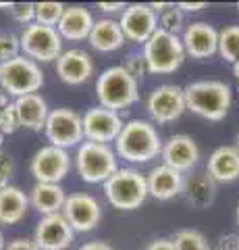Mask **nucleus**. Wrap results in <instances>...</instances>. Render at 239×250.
<instances>
[{
  "label": "nucleus",
  "mask_w": 239,
  "mask_h": 250,
  "mask_svg": "<svg viewBox=\"0 0 239 250\" xmlns=\"http://www.w3.org/2000/svg\"><path fill=\"white\" fill-rule=\"evenodd\" d=\"M206 173L214 182H235L239 177V150L235 146H221L208 159Z\"/></svg>",
  "instance_id": "412c9836"
},
{
  "label": "nucleus",
  "mask_w": 239,
  "mask_h": 250,
  "mask_svg": "<svg viewBox=\"0 0 239 250\" xmlns=\"http://www.w3.org/2000/svg\"><path fill=\"white\" fill-rule=\"evenodd\" d=\"M9 104H11V103H9V96H6L4 92H0V113H2L4 108L9 106Z\"/></svg>",
  "instance_id": "79ce46f5"
},
{
  "label": "nucleus",
  "mask_w": 239,
  "mask_h": 250,
  "mask_svg": "<svg viewBox=\"0 0 239 250\" xmlns=\"http://www.w3.org/2000/svg\"><path fill=\"white\" fill-rule=\"evenodd\" d=\"M15 108H17L21 127H27L32 131H40L46 127L50 111L40 94H27V96L17 98L15 100Z\"/></svg>",
  "instance_id": "4be33fe9"
},
{
  "label": "nucleus",
  "mask_w": 239,
  "mask_h": 250,
  "mask_svg": "<svg viewBox=\"0 0 239 250\" xmlns=\"http://www.w3.org/2000/svg\"><path fill=\"white\" fill-rule=\"evenodd\" d=\"M65 4L60 2H36V23H42V25L48 27H56L58 21L63 19L65 15Z\"/></svg>",
  "instance_id": "cd10ccee"
},
{
  "label": "nucleus",
  "mask_w": 239,
  "mask_h": 250,
  "mask_svg": "<svg viewBox=\"0 0 239 250\" xmlns=\"http://www.w3.org/2000/svg\"><path fill=\"white\" fill-rule=\"evenodd\" d=\"M13 19L17 23H23V25H32L36 21V4L34 2H13L11 4V11Z\"/></svg>",
  "instance_id": "2f4dec72"
},
{
  "label": "nucleus",
  "mask_w": 239,
  "mask_h": 250,
  "mask_svg": "<svg viewBox=\"0 0 239 250\" xmlns=\"http://www.w3.org/2000/svg\"><path fill=\"white\" fill-rule=\"evenodd\" d=\"M44 83L42 69L37 62L19 54L17 59L0 62V85L11 96L21 98L27 94H37Z\"/></svg>",
  "instance_id": "423d86ee"
},
{
  "label": "nucleus",
  "mask_w": 239,
  "mask_h": 250,
  "mask_svg": "<svg viewBox=\"0 0 239 250\" xmlns=\"http://www.w3.org/2000/svg\"><path fill=\"white\" fill-rule=\"evenodd\" d=\"M177 6H179L183 13H198V11H202V9H204L206 2H179Z\"/></svg>",
  "instance_id": "ea45409f"
},
{
  "label": "nucleus",
  "mask_w": 239,
  "mask_h": 250,
  "mask_svg": "<svg viewBox=\"0 0 239 250\" xmlns=\"http://www.w3.org/2000/svg\"><path fill=\"white\" fill-rule=\"evenodd\" d=\"M92 71H94V62H92L90 54L83 50H67L58 57L56 61V73L65 83H83L92 77Z\"/></svg>",
  "instance_id": "a211bd4d"
},
{
  "label": "nucleus",
  "mask_w": 239,
  "mask_h": 250,
  "mask_svg": "<svg viewBox=\"0 0 239 250\" xmlns=\"http://www.w3.org/2000/svg\"><path fill=\"white\" fill-rule=\"evenodd\" d=\"M125 71L133 77V80L144 77L146 71H148V62H146L144 54H131V57L127 59V62H125Z\"/></svg>",
  "instance_id": "72a5a7b5"
},
{
  "label": "nucleus",
  "mask_w": 239,
  "mask_h": 250,
  "mask_svg": "<svg viewBox=\"0 0 239 250\" xmlns=\"http://www.w3.org/2000/svg\"><path fill=\"white\" fill-rule=\"evenodd\" d=\"M237 221H239V205H237Z\"/></svg>",
  "instance_id": "09e8293b"
},
{
  "label": "nucleus",
  "mask_w": 239,
  "mask_h": 250,
  "mask_svg": "<svg viewBox=\"0 0 239 250\" xmlns=\"http://www.w3.org/2000/svg\"><path fill=\"white\" fill-rule=\"evenodd\" d=\"M183 192L194 208H208L217 196V182L208 173H196L185 182Z\"/></svg>",
  "instance_id": "a878e982"
},
{
  "label": "nucleus",
  "mask_w": 239,
  "mask_h": 250,
  "mask_svg": "<svg viewBox=\"0 0 239 250\" xmlns=\"http://www.w3.org/2000/svg\"><path fill=\"white\" fill-rule=\"evenodd\" d=\"M233 73H235V77H237V80H239V61L235 62V65H233Z\"/></svg>",
  "instance_id": "c03bdc74"
},
{
  "label": "nucleus",
  "mask_w": 239,
  "mask_h": 250,
  "mask_svg": "<svg viewBox=\"0 0 239 250\" xmlns=\"http://www.w3.org/2000/svg\"><path fill=\"white\" fill-rule=\"evenodd\" d=\"M6 250H42L40 246L36 244L34 240H23V238H17V240H13L9 248Z\"/></svg>",
  "instance_id": "c9c22d12"
},
{
  "label": "nucleus",
  "mask_w": 239,
  "mask_h": 250,
  "mask_svg": "<svg viewBox=\"0 0 239 250\" xmlns=\"http://www.w3.org/2000/svg\"><path fill=\"white\" fill-rule=\"evenodd\" d=\"M183 25V11L179 9V6L171 4L166 11L160 13V29L168 31V34L177 36L179 34V29Z\"/></svg>",
  "instance_id": "7c9ffc66"
},
{
  "label": "nucleus",
  "mask_w": 239,
  "mask_h": 250,
  "mask_svg": "<svg viewBox=\"0 0 239 250\" xmlns=\"http://www.w3.org/2000/svg\"><path fill=\"white\" fill-rule=\"evenodd\" d=\"M96 94L100 100V106L117 113L119 108H127L140 98L137 90V80H133L125 67H110L98 77Z\"/></svg>",
  "instance_id": "7ed1b4c3"
},
{
  "label": "nucleus",
  "mask_w": 239,
  "mask_h": 250,
  "mask_svg": "<svg viewBox=\"0 0 239 250\" xmlns=\"http://www.w3.org/2000/svg\"><path fill=\"white\" fill-rule=\"evenodd\" d=\"M75 165L77 173L88 184H104L119 171L117 156L110 150V146L98 142H83L77 150Z\"/></svg>",
  "instance_id": "0eeeda50"
},
{
  "label": "nucleus",
  "mask_w": 239,
  "mask_h": 250,
  "mask_svg": "<svg viewBox=\"0 0 239 250\" xmlns=\"http://www.w3.org/2000/svg\"><path fill=\"white\" fill-rule=\"evenodd\" d=\"M160 154H163L166 167L183 173V171H189L191 167L198 165L200 148L189 136L181 134V136H173L168 140V142L163 146V152Z\"/></svg>",
  "instance_id": "f3484780"
},
{
  "label": "nucleus",
  "mask_w": 239,
  "mask_h": 250,
  "mask_svg": "<svg viewBox=\"0 0 239 250\" xmlns=\"http://www.w3.org/2000/svg\"><path fill=\"white\" fill-rule=\"evenodd\" d=\"M69 169H71V156L56 146L40 148L32 159V173L37 184H58L69 173Z\"/></svg>",
  "instance_id": "9b49d317"
},
{
  "label": "nucleus",
  "mask_w": 239,
  "mask_h": 250,
  "mask_svg": "<svg viewBox=\"0 0 239 250\" xmlns=\"http://www.w3.org/2000/svg\"><path fill=\"white\" fill-rule=\"evenodd\" d=\"M146 250H175L173 240H166V238H160V240H154L150 242V246Z\"/></svg>",
  "instance_id": "e433bc0d"
},
{
  "label": "nucleus",
  "mask_w": 239,
  "mask_h": 250,
  "mask_svg": "<svg viewBox=\"0 0 239 250\" xmlns=\"http://www.w3.org/2000/svg\"><path fill=\"white\" fill-rule=\"evenodd\" d=\"M183 46L191 59H208L219 52V31L204 21H196L185 29Z\"/></svg>",
  "instance_id": "dca6fc26"
},
{
  "label": "nucleus",
  "mask_w": 239,
  "mask_h": 250,
  "mask_svg": "<svg viewBox=\"0 0 239 250\" xmlns=\"http://www.w3.org/2000/svg\"><path fill=\"white\" fill-rule=\"evenodd\" d=\"M0 173L9 175V177L13 173V161L9 159V154H2V152H0Z\"/></svg>",
  "instance_id": "58836bf2"
},
{
  "label": "nucleus",
  "mask_w": 239,
  "mask_h": 250,
  "mask_svg": "<svg viewBox=\"0 0 239 250\" xmlns=\"http://www.w3.org/2000/svg\"><path fill=\"white\" fill-rule=\"evenodd\" d=\"M19 52H21L19 36L11 34V31H0V62L17 59Z\"/></svg>",
  "instance_id": "c756f323"
},
{
  "label": "nucleus",
  "mask_w": 239,
  "mask_h": 250,
  "mask_svg": "<svg viewBox=\"0 0 239 250\" xmlns=\"http://www.w3.org/2000/svg\"><path fill=\"white\" fill-rule=\"evenodd\" d=\"M75 231L69 225L63 213L56 215H46L40 219L36 228V238L34 242L42 250H67L71 246Z\"/></svg>",
  "instance_id": "4468645a"
},
{
  "label": "nucleus",
  "mask_w": 239,
  "mask_h": 250,
  "mask_svg": "<svg viewBox=\"0 0 239 250\" xmlns=\"http://www.w3.org/2000/svg\"><path fill=\"white\" fill-rule=\"evenodd\" d=\"M4 188H9V175L0 173V192H2Z\"/></svg>",
  "instance_id": "37998d69"
},
{
  "label": "nucleus",
  "mask_w": 239,
  "mask_h": 250,
  "mask_svg": "<svg viewBox=\"0 0 239 250\" xmlns=\"http://www.w3.org/2000/svg\"><path fill=\"white\" fill-rule=\"evenodd\" d=\"M235 148H237V150H239V136H237V146H235Z\"/></svg>",
  "instance_id": "de8ad7c7"
},
{
  "label": "nucleus",
  "mask_w": 239,
  "mask_h": 250,
  "mask_svg": "<svg viewBox=\"0 0 239 250\" xmlns=\"http://www.w3.org/2000/svg\"><path fill=\"white\" fill-rule=\"evenodd\" d=\"M219 52L227 62L239 61V25H231L219 31Z\"/></svg>",
  "instance_id": "bb28decb"
},
{
  "label": "nucleus",
  "mask_w": 239,
  "mask_h": 250,
  "mask_svg": "<svg viewBox=\"0 0 239 250\" xmlns=\"http://www.w3.org/2000/svg\"><path fill=\"white\" fill-rule=\"evenodd\" d=\"M19 127H21V121H19L17 108H15V103H11L0 113V131H2V136H6V134H15Z\"/></svg>",
  "instance_id": "473e14b6"
},
{
  "label": "nucleus",
  "mask_w": 239,
  "mask_h": 250,
  "mask_svg": "<svg viewBox=\"0 0 239 250\" xmlns=\"http://www.w3.org/2000/svg\"><path fill=\"white\" fill-rule=\"evenodd\" d=\"M0 250H4V238H2V231H0Z\"/></svg>",
  "instance_id": "a18cd8bd"
},
{
  "label": "nucleus",
  "mask_w": 239,
  "mask_h": 250,
  "mask_svg": "<svg viewBox=\"0 0 239 250\" xmlns=\"http://www.w3.org/2000/svg\"><path fill=\"white\" fill-rule=\"evenodd\" d=\"M148 192L150 196L158 198V200H168V198H175L177 194L183 192L185 188V179L179 171H175L166 165H160V167H154L150 173H148Z\"/></svg>",
  "instance_id": "6ab92c4d"
},
{
  "label": "nucleus",
  "mask_w": 239,
  "mask_h": 250,
  "mask_svg": "<svg viewBox=\"0 0 239 250\" xmlns=\"http://www.w3.org/2000/svg\"><path fill=\"white\" fill-rule=\"evenodd\" d=\"M81 121H83V136L88 138V142H98V144L117 142L123 125H125L117 113L109 111L104 106L90 108L81 117Z\"/></svg>",
  "instance_id": "f8f14e48"
},
{
  "label": "nucleus",
  "mask_w": 239,
  "mask_h": 250,
  "mask_svg": "<svg viewBox=\"0 0 239 250\" xmlns=\"http://www.w3.org/2000/svg\"><path fill=\"white\" fill-rule=\"evenodd\" d=\"M44 131L50 146L67 150L69 146H75L83 140V121L71 108H56L50 111Z\"/></svg>",
  "instance_id": "1a4fd4ad"
},
{
  "label": "nucleus",
  "mask_w": 239,
  "mask_h": 250,
  "mask_svg": "<svg viewBox=\"0 0 239 250\" xmlns=\"http://www.w3.org/2000/svg\"><path fill=\"white\" fill-rule=\"evenodd\" d=\"M19 40H21L23 57L32 61L50 62V61H58V57L63 54V38H60L56 27H48L34 21L32 25L23 29Z\"/></svg>",
  "instance_id": "6e6552de"
},
{
  "label": "nucleus",
  "mask_w": 239,
  "mask_h": 250,
  "mask_svg": "<svg viewBox=\"0 0 239 250\" xmlns=\"http://www.w3.org/2000/svg\"><path fill=\"white\" fill-rule=\"evenodd\" d=\"M185 54L187 52H185L183 40H179V36H173L160 27L144 44V59L148 62L150 73H158V75L175 73L183 65Z\"/></svg>",
  "instance_id": "20e7f679"
},
{
  "label": "nucleus",
  "mask_w": 239,
  "mask_h": 250,
  "mask_svg": "<svg viewBox=\"0 0 239 250\" xmlns=\"http://www.w3.org/2000/svg\"><path fill=\"white\" fill-rule=\"evenodd\" d=\"M94 23L96 21L88 9H83V6H69V9H65V15L58 21L56 29L60 38H65V40L79 42V40L90 38Z\"/></svg>",
  "instance_id": "aec40b11"
},
{
  "label": "nucleus",
  "mask_w": 239,
  "mask_h": 250,
  "mask_svg": "<svg viewBox=\"0 0 239 250\" xmlns=\"http://www.w3.org/2000/svg\"><path fill=\"white\" fill-rule=\"evenodd\" d=\"M29 202L40 215H56L63 210L67 196L58 184H36L29 194Z\"/></svg>",
  "instance_id": "5701e85b"
},
{
  "label": "nucleus",
  "mask_w": 239,
  "mask_h": 250,
  "mask_svg": "<svg viewBox=\"0 0 239 250\" xmlns=\"http://www.w3.org/2000/svg\"><path fill=\"white\" fill-rule=\"evenodd\" d=\"M185 92V106L208 121L225 119L231 106V88L222 82H194Z\"/></svg>",
  "instance_id": "f257e3e1"
},
{
  "label": "nucleus",
  "mask_w": 239,
  "mask_h": 250,
  "mask_svg": "<svg viewBox=\"0 0 239 250\" xmlns=\"http://www.w3.org/2000/svg\"><path fill=\"white\" fill-rule=\"evenodd\" d=\"M63 215L73 228V231H92L102 219V210L94 196L90 194H73L67 196Z\"/></svg>",
  "instance_id": "2eb2a0df"
},
{
  "label": "nucleus",
  "mask_w": 239,
  "mask_h": 250,
  "mask_svg": "<svg viewBox=\"0 0 239 250\" xmlns=\"http://www.w3.org/2000/svg\"><path fill=\"white\" fill-rule=\"evenodd\" d=\"M79 250H112V248L109 244H104V242H88Z\"/></svg>",
  "instance_id": "a19ab883"
},
{
  "label": "nucleus",
  "mask_w": 239,
  "mask_h": 250,
  "mask_svg": "<svg viewBox=\"0 0 239 250\" xmlns=\"http://www.w3.org/2000/svg\"><path fill=\"white\" fill-rule=\"evenodd\" d=\"M214 250H239V236L235 233H229V236L219 240V246Z\"/></svg>",
  "instance_id": "f704fd0d"
},
{
  "label": "nucleus",
  "mask_w": 239,
  "mask_h": 250,
  "mask_svg": "<svg viewBox=\"0 0 239 250\" xmlns=\"http://www.w3.org/2000/svg\"><path fill=\"white\" fill-rule=\"evenodd\" d=\"M98 9L102 13H117L121 9H127L123 2H98Z\"/></svg>",
  "instance_id": "4c0bfd02"
},
{
  "label": "nucleus",
  "mask_w": 239,
  "mask_h": 250,
  "mask_svg": "<svg viewBox=\"0 0 239 250\" xmlns=\"http://www.w3.org/2000/svg\"><path fill=\"white\" fill-rule=\"evenodd\" d=\"M119 25L127 40L146 44L158 29V15L150 9V4H131L123 11Z\"/></svg>",
  "instance_id": "ddd939ff"
},
{
  "label": "nucleus",
  "mask_w": 239,
  "mask_h": 250,
  "mask_svg": "<svg viewBox=\"0 0 239 250\" xmlns=\"http://www.w3.org/2000/svg\"><path fill=\"white\" fill-rule=\"evenodd\" d=\"M88 40L100 52H112V50H119L125 44V34H123L119 21L100 19L94 23Z\"/></svg>",
  "instance_id": "393cba45"
},
{
  "label": "nucleus",
  "mask_w": 239,
  "mask_h": 250,
  "mask_svg": "<svg viewBox=\"0 0 239 250\" xmlns=\"http://www.w3.org/2000/svg\"><path fill=\"white\" fill-rule=\"evenodd\" d=\"M237 11H239V2H237Z\"/></svg>",
  "instance_id": "8fccbe9b"
},
{
  "label": "nucleus",
  "mask_w": 239,
  "mask_h": 250,
  "mask_svg": "<svg viewBox=\"0 0 239 250\" xmlns=\"http://www.w3.org/2000/svg\"><path fill=\"white\" fill-rule=\"evenodd\" d=\"M104 194L114 208L133 210L142 207L144 200L150 196L148 179L135 169H119L104 182Z\"/></svg>",
  "instance_id": "39448f33"
},
{
  "label": "nucleus",
  "mask_w": 239,
  "mask_h": 250,
  "mask_svg": "<svg viewBox=\"0 0 239 250\" xmlns=\"http://www.w3.org/2000/svg\"><path fill=\"white\" fill-rule=\"evenodd\" d=\"M175 250H210L206 238L198 229H181L173 238Z\"/></svg>",
  "instance_id": "c85d7f7f"
},
{
  "label": "nucleus",
  "mask_w": 239,
  "mask_h": 250,
  "mask_svg": "<svg viewBox=\"0 0 239 250\" xmlns=\"http://www.w3.org/2000/svg\"><path fill=\"white\" fill-rule=\"evenodd\" d=\"M29 208V196L15 186H9L0 192V223L17 225L23 221Z\"/></svg>",
  "instance_id": "b1692460"
},
{
  "label": "nucleus",
  "mask_w": 239,
  "mask_h": 250,
  "mask_svg": "<svg viewBox=\"0 0 239 250\" xmlns=\"http://www.w3.org/2000/svg\"><path fill=\"white\" fill-rule=\"evenodd\" d=\"M185 108H187L185 106V92L183 88L173 83L158 85L148 98V113L160 125L179 119Z\"/></svg>",
  "instance_id": "9d476101"
},
{
  "label": "nucleus",
  "mask_w": 239,
  "mask_h": 250,
  "mask_svg": "<svg viewBox=\"0 0 239 250\" xmlns=\"http://www.w3.org/2000/svg\"><path fill=\"white\" fill-rule=\"evenodd\" d=\"M2 140H4V136H2V131H0V146H2Z\"/></svg>",
  "instance_id": "49530a36"
},
{
  "label": "nucleus",
  "mask_w": 239,
  "mask_h": 250,
  "mask_svg": "<svg viewBox=\"0 0 239 250\" xmlns=\"http://www.w3.org/2000/svg\"><path fill=\"white\" fill-rule=\"evenodd\" d=\"M117 152L131 163H148L163 152V142L152 123L133 119L123 125L117 138Z\"/></svg>",
  "instance_id": "f03ea898"
}]
</instances>
